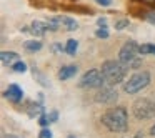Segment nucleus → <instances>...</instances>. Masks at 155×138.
Returning <instances> with one entry per match:
<instances>
[{
	"label": "nucleus",
	"mask_w": 155,
	"mask_h": 138,
	"mask_svg": "<svg viewBox=\"0 0 155 138\" xmlns=\"http://www.w3.org/2000/svg\"><path fill=\"white\" fill-rule=\"evenodd\" d=\"M100 121L107 130L115 133H124L128 128V113L125 107H114L108 108L100 117Z\"/></svg>",
	"instance_id": "f257e3e1"
},
{
	"label": "nucleus",
	"mask_w": 155,
	"mask_h": 138,
	"mask_svg": "<svg viewBox=\"0 0 155 138\" xmlns=\"http://www.w3.org/2000/svg\"><path fill=\"white\" fill-rule=\"evenodd\" d=\"M102 75H104L105 83L108 85H117L122 83L127 77L128 67L125 63H122L120 60H105L102 63Z\"/></svg>",
	"instance_id": "f03ea898"
},
{
	"label": "nucleus",
	"mask_w": 155,
	"mask_h": 138,
	"mask_svg": "<svg viewBox=\"0 0 155 138\" xmlns=\"http://www.w3.org/2000/svg\"><path fill=\"white\" fill-rule=\"evenodd\" d=\"M138 53H140V45H137L134 40H128L122 45L118 52V60L132 70H137L142 67V58L138 57Z\"/></svg>",
	"instance_id": "7ed1b4c3"
},
{
	"label": "nucleus",
	"mask_w": 155,
	"mask_h": 138,
	"mask_svg": "<svg viewBox=\"0 0 155 138\" xmlns=\"http://www.w3.org/2000/svg\"><path fill=\"white\" fill-rule=\"evenodd\" d=\"M150 80H152L150 72H147V70L135 72L134 75L128 77V80L124 82V91L125 93H137V91L143 90L150 83Z\"/></svg>",
	"instance_id": "20e7f679"
},
{
	"label": "nucleus",
	"mask_w": 155,
	"mask_h": 138,
	"mask_svg": "<svg viewBox=\"0 0 155 138\" xmlns=\"http://www.w3.org/2000/svg\"><path fill=\"white\" fill-rule=\"evenodd\" d=\"M132 113L137 120H150L155 117V101L147 97L137 98L132 103Z\"/></svg>",
	"instance_id": "39448f33"
},
{
	"label": "nucleus",
	"mask_w": 155,
	"mask_h": 138,
	"mask_svg": "<svg viewBox=\"0 0 155 138\" xmlns=\"http://www.w3.org/2000/svg\"><path fill=\"white\" fill-rule=\"evenodd\" d=\"M105 83L104 80V75H102V72H98L97 68H92V70L85 72L84 75H82V78L78 80V87L80 88H100L102 85Z\"/></svg>",
	"instance_id": "423d86ee"
},
{
	"label": "nucleus",
	"mask_w": 155,
	"mask_h": 138,
	"mask_svg": "<svg viewBox=\"0 0 155 138\" xmlns=\"http://www.w3.org/2000/svg\"><path fill=\"white\" fill-rule=\"evenodd\" d=\"M117 98H118L117 90L114 88V85H108V83L102 85L95 93V101L102 105H114L117 101Z\"/></svg>",
	"instance_id": "0eeeda50"
},
{
	"label": "nucleus",
	"mask_w": 155,
	"mask_h": 138,
	"mask_svg": "<svg viewBox=\"0 0 155 138\" xmlns=\"http://www.w3.org/2000/svg\"><path fill=\"white\" fill-rule=\"evenodd\" d=\"M5 98H8L12 103H18V101L24 98V90H22L18 85L12 83V85H8V88L5 90Z\"/></svg>",
	"instance_id": "6e6552de"
},
{
	"label": "nucleus",
	"mask_w": 155,
	"mask_h": 138,
	"mask_svg": "<svg viewBox=\"0 0 155 138\" xmlns=\"http://www.w3.org/2000/svg\"><path fill=\"white\" fill-rule=\"evenodd\" d=\"M55 20L58 22V25H60V27H64L65 30H68V32H74V30H77V28H78V24H77V22H75L74 18L67 17V15L55 17Z\"/></svg>",
	"instance_id": "1a4fd4ad"
},
{
	"label": "nucleus",
	"mask_w": 155,
	"mask_h": 138,
	"mask_svg": "<svg viewBox=\"0 0 155 138\" xmlns=\"http://www.w3.org/2000/svg\"><path fill=\"white\" fill-rule=\"evenodd\" d=\"M78 72L77 65H65L58 70V80H68V78L75 77V73Z\"/></svg>",
	"instance_id": "9d476101"
},
{
	"label": "nucleus",
	"mask_w": 155,
	"mask_h": 138,
	"mask_svg": "<svg viewBox=\"0 0 155 138\" xmlns=\"http://www.w3.org/2000/svg\"><path fill=\"white\" fill-rule=\"evenodd\" d=\"M45 32H47V24L40 20H34L30 25V34L35 35V37H44Z\"/></svg>",
	"instance_id": "9b49d317"
},
{
	"label": "nucleus",
	"mask_w": 155,
	"mask_h": 138,
	"mask_svg": "<svg viewBox=\"0 0 155 138\" xmlns=\"http://www.w3.org/2000/svg\"><path fill=\"white\" fill-rule=\"evenodd\" d=\"M0 58H2V63L5 67H12L15 62H18V55L15 52H2L0 53Z\"/></svg>",
	"instance_id": "f8f14e48"
},
{
	"label": "nucleus",
	"mask_w": 155,
	"mask_h": 138,
	"mask_svg": "<svg viewBox=\"0 0 155 138\" xmlns=\"http://www.w3.org/2000/svg\"><path fill=\"white\" fill-rule=\"evenodd\" d=\"M42 42H38V40H28V42H25L24 43V48L27 52H30V53H35V52H38V50H42Z\"/></svg>",
	"instance_id": "ddd939ff"
},
{
	"label": "nucleus",
	"mask_w": 155,
	"mask_h": 138,
	"mask_svg": "<svg viewBox=\"0 0 155 138\" xmlns=\"http://www.w3.org/2000/svg\"><path fill=\"white\" fill-rule=\"evenodd\" d=\"M138 17H142L143 20L150 22L152 25H155V12H152V10H140V12H138Z\"/></svg>",
	"instance_id": "4468645a"
},
{
	"label": "nucleus",
	"mask_w": 155,
	"mask_h": 138,
	"mask_svg": "<svg viewBox=\"0 0 155 138\" xmlns=\"http://www.w3.org/2000/svg\"><path fill=\"white\" fill-rule=\"evenodd\" d=\"M77 48H78V42L74 40V38H70V40L67 42V45H65V52H67L68 55H75Z\"/></svg>",
	"instance_id": "2eb2a0df"
},
{
	"label": "nucleus",
	"mask_w": 155,
	"mask_h": 138,
	"mask_svg": "<svg viewBox=\"0 0 155 138\" xmlns=\"http://www.w3.org/2000/svg\"><path fill=\"white\" fill-rule=\"evenodd\" d=\"M140 53L142 55H155V45H152V43L140 45Z\"/></svg>",
	"instance_id": "dca6fc26"
},
{
	"label": "nucleus",
	"mask_w": 155,
	"mask_h": 138,
	"mask_svg": "<svg viewBox=\"0 0 155 138\" xmlns=\"http://www.w3.org/2000/svg\"><path fill=\"white\" fill-rule=\"evenodd\" d=\"M12 70L17 72V73H24V72H27V65H25V62H15L14 65H12Z\"/></svg>",
	"instance_id": "f3484780"
},
{
	"label": "nucleus",
	"mask_w": 155,
	"mask_h": 138,
	"mask_svg": "<svg viewBox=\"0 0 155 138\" xmlns=\"http://www.w3.org/2000/svg\"><path fill=\"white\" fill-rule=\"evenodd\" d=\"M127 27H128L127 18H120V20L115 22V28H117V30H124V28H127Z\"/></svg>",
	"instance_id": "a211bd4d"
},
{
	"label": "nucleus",
	"mask_w": 155,
	"mask_h": 138,
	"mask_svg": "<svg viewBox=\"0 0 155 138\" xmlns=\"http://www.w3.org/2000/svg\"><path fill=\"white\" fill-rule=\"evenodd\" d=\"M95 35H97L98 38H108V30L105 27H100L97 32H95Z\"/></svg>",
	"instance_id": "6ab92c4d"
},
{
	"label": "nucleus",
	"mask_w": 155,
	"mask_h": 138,
	"mask_svg": "<svg viewBox=\"0 0 155 138\" xmlns=\"http://www.w3.org/2000/svg\"><path fill=\"white\" fill-rule=\"evenodd\" d=\"M52 136H54V135H52V131L50 130H48V128H42V130H40V133H38V138H52Z\"/></svg>",
	"instance_id": "aec40b11"
},
{
	"label": "nucleus",
	"mask_w": 155,
	"mask_h": 138,
	"mask_svg": "<svg viewBox=\"0 0 155 138\" xmlns=\"http://www.w3.org/2000/svg\"><path fill=\"white\" fill-rule=\"evenodd\" d=\"M50 50L54 52V53H62V52L65 50V47H62V43H54L50 47Z\"/></svg>",
	"instance_id": "412c9836"
},
{
	"label": "nucleus",
	"mask_w": 155,
	"mask_h": 138,
	"mask_svg": "<svg viewBox=\"0 0 155 138\" xmlns=\"http://www.w3.org/2000/svg\"><path fill=\"white\" fill-rule=\"evenodd\" d=\"M38 123H40L42 127H47V125L50 123V121H48V117H47L45 113H42V115H40V118H38Z\"/></svg>",
	"instance_id": "4be33fe9"
},
{
	"label": "nucleus",
	"mask_w": 155,
	"mask_h": 138,
	"mask_svg": "<svg viewBox=\"0 0 155 138\" xmlns=\"http://www.w3.org/2000/svg\"><path fill=\"white\" fill-rule=\"evenodd\" d=\"M48 117V121H50V123H55V121H57V118H58V111H50V113L47 115Z\"/></svg>",
	"instance_id": "5701e85b"
},
{
	"label": "nucleus",
	"mask_w": 155,
	"mask_h": 138,
	"mask_svg": "<svg viewBox=\"0 0 155 138\" xmlns=\"http://www.w3.org/2000/svg\"><path fill=\"white\" fill-rule=\"evenodd\" d=\"M98 5H102V7H108V5H112V0H95Z\"/></svg>",
	"instance_id": "b1692460"
},
{
	"label": "nucleus",
	"mask_w": 155,
	"mask_h": 138,
	"mask_svg": "<svg viewBox=\"0 0 155 138\" xmlns=\"http://www.w3.org/2000/svg\"><path fill=\"white\" fill-rule=\"evenodd\" d=\"M97 24L100 25V27H105V25H107V18H105V17H100V18L97 20ZM105 28H107V27H105Z\"/></svg>",
	"instance_id": "393cba45"
},
{
	"label": "nucleus",
	"mask_w": 155,
	"mask_h": 138,
	"mask_svg": "<svg viewBox=\"0 0 155 138\" xmlns=\"http://www.w3.org/2000/svg\"><path fill=\"white\" fill-rule=\"evenodd\" d=\"M135 2H143V4H148V5H155V0H135Z\"/></svg>",
	"instance_id": "a878e982"
},
{
	"label": "nucleus",
	"mask_w": 155,
	"mask_h": 138,
	"mask_svg": "<svg viewBox=\"0 0 155 138\" xmlns=\"http://www.w3.org/2000/svg\"><path fill=\"white\" fill-rule=\"evenodd\" d=\"M128 138H143V136H142V133H140V131H138L137 135H134V136H128Z\"/></svg>",
	"instance_id": "bb28decb"
},
{
	"label": "nucleus",
	"mask_w": 155,
	"mask_h": 138,
	"mask_svg": "<svg viewBox=\"0 0 155 138\" xmlns=\"http://www.w3.org/2000/svg\"><path fill=\"white\" fill-rule=\"evenodd\" d=\"M150 135H153V136H155V123L152 125V128H150Z\"/></svg>",
	"instance_id": "cd10ccee"
},
{
	"label": "nucleus",
	"mask_w": 155,
	"mask_h": 138,
	"mask_svg": "<svg viewBox=\"0 0 155 138\" xmlns=\"http://www.w3.org/2000/svg\"><path fill=\"white\" fill-rule=\"evenodd\" d=\"M4 138H18V136H14V135H4Z\"/></svg>",
	"instance_id": "c85d7f7f"
},
{
	"label": "nucleus",
	"mask_w": 155,
	"mask_h": 138,
	"mask_svg": "<svg viewBox=\"0 0 155 138\" xmlns=\"http://www.w3.org/2000/svg\"><path fill=\"white\" fill-rule=\"evenodd\" d=\"M68 138H75V136H68Z\"/></svg>",
	"instance_id": "c756f323"
},
{
	"label": "nucleus",
	"mask_w": 155,
	"mask_h": 138,
	"mask_svg": "<svg viewBox=\"0 0 155 138\" xmlns=\"http://www.w3.org/2000/svg\"><path fill=\"white\" fill-rule=\"evenodd\" d=\"M70 2H75V0H70Z\"/></svg>",
	"instance_id": "7c9ffc66"
}]
</instances>
